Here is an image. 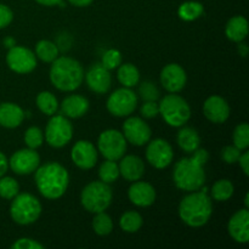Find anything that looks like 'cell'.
<instances>
[{"instance_id":"cell-1","label":"cell","mask_w":249,"mask_h":249,"mask_svg":"<svg viewBox=\"0 0 249 249\" xmlns=\"http://www.w3.org/2000/svg\"><path fill=\"white\" fill-rule=\"evenodd\" d=\"M209 158L208 151L198 147L191 157L178 160L173 170V180L175 186L181 191H197L206 182L204 165Z\"/></svg>"},{"instance_id":"cell-2","label":"cell","mask_w":249,"mask_h":249,"mask_svg":"<svg viewBox=\"0 0 249 249\" xmlns=\"http://www.w3.org/2000/svg\"><path fill=\"white\" fill-rule=\"evenodd\" d=\"M34 181L41 196L48 199H58L67 191L70 174L60 163L49 162L36 168Z\"/></svg>"},{"instance_id":"cell-3","label":"cell","mask_w":249,"mask_h":249,"mask_svg":"<svg viewBox=\"0 0 249 249\" xmlns=\"http://www.w3.org/2000/svg\"><path fill=\"white\" fill-rule=\"evenodd\" d=\"M207 192L208 190L206 187L202 191H192L180 202L178 213L180 219L190 228H201L211 219L213 204Z\"/></svg>"},{"instance_id":"cell-4","label":"cell","mask_w":249,"mask_h":249,"mask_svg":"<svg viewBox=\"0 0 249 249\" xmlns=\"http://www.w3.org/2000/svg\"><path fill=\"white\" fill-rule=\"evenodd\" d=\"M50 68V82L60 91H74L84 80V70L77 60L61 56L53 60Z\"/></svg>"},{"instance_id":"cell-5","label":"cell","mask_w":249,"mask_h":249,"mask_svg":"<svg viewBox=\"0 0 249 249\" xmlns=\"http://www.w3.org/2000/svg\"><path fill=\"white\" fill-rule=\"evenodd\" d=\"M160 114L165 123L174 128L185 125L191 118V108L186 100L175 92L163 97L160 104Z\"/></svg>"},{"instance_id":"cell-6","label":"cell","mask_w":249,"mask_h":249,"mask_svg":"<svg viewBox=\"0 0 249 249\" xmlns=\"http://www.w3.org/2000/svg\"><path fill=\"white\" fill-rule=\"evenodd\" d=\"M10 215L18 225H29L36 223L41 214V204L36 196L31 194H17L11 199Z\"/></svg>"},{"instance_id":"cell-7","label":"cell","mask_w":249,"mask_h":249,"mask_svg":"<svg viewBox=\"0 0 249 249\" xmlns=\"http://www.w3.org/2000/svg\"><path fill=\"white\" fill-rule=\"evenodd\" d=\"M112 190L104 181H92L88 184L80 194V203L89 213L105 212L112 202Z\"/></svg>"},{"instance_id":"cell-8","label":"cell","mask_w":249,"mask_h":249,"mask_svg":"<svg viewBox=\"0 0 249 249\" xmlns=\"http://www.w3.org/2000/svg\"><path fill=\"white\" fill-rule=\"evenodd\" d=\"M46 142L55 148H61L67 145L73 138V125L67 117L62 114H53L45 128Z\"/></svg>"},{"instance_id":"cell-9","label":"cell","mask_w":249,"mask_h":249,"mask_svg":"<svg viewBox=\"0 0 249 249\" xmlns=\"http://www.w3.org/2000/svg\"><path fill=\"white\" fill-rule=\"evenodd\" d=\"M99 152L106 160H119L126 151V140L123 133L116 129H107L102 131L97 140Z\"/></svg>"},{"instance_id":"cell-10","label":"cell","mask_w":249,"mask_h":249,"mask_svg":"<svg viewBox=\"0 0 249 249\" xmlns=\"http://www.w3.org/2000/svg\"><path fill=\"white\" fill-rule=\"evenodd\" d=\"M106 106L112 116L128 117L138 106V96L130 88H121L109 95Z\"/></svg>"},{"instance_id":"cell-11","label":"cell","mask_w":249,"mask_h":249,"mask_svg":"<svg viewBox=\"0 0 249 249\" xmlns=\"http://www.w3.org/2000/svg\"><path fill=\"white\" fill-rule=\"evenodd\" d=\"M6 63L10 70L18 74H27L36 70V56L29 49L23 46H12L6 55Z\"/></svg>"},{"instance_id":"cell-12","label":"cell","mask_w":249,"mask_h":249,"mask_svg":"<svg viewBox=\"0 0 249 249\" xmlns=\"http://www.w3.org/2000/svg\"><path fill=\"white\" fill-rule=\"evenodd\" d=\"M174 158L172 145L164 139H155L148 141L146 148V160L156 169H164Z\"/></svg>"},{"instance_id":"cell-13","label":"cell","mask_w":249,"mask_h":249,"mask_svg":"<svg viewBox=\"0 0 249 249\" xmlns=\"http://www.w3.org/2000/svg\"><path fill=\"white\" fill-rule=\"evenodd\" d=\"M123 135L126 142L134 146H143L151 140L150 125L140 117H130L123 124Z\"/></svg>"},{"instance_id":"cell-14","label":"cell","mask_w":249,"mask_h":249,"mask_svg":"<svg viewBox=\"0 0 249 249\" xmlns=\"http://www.w3.org/2000/svg\"><path fill=\"white\" fill-rule=\"evenodd\" d=\"M40 165V157L33 148H22L16 151L9 160V167L18 175H28L36 172Z\"/></svg>"},{"instance_id":"cell-15","label":"cell","mask_w":249,"mask_h":249,"mask_svg":"<svg viewBox=\"0 0 249 249\" xmlns=\"http://www.w3.org/2000/svg\"><path fill=\"white\" fill-rule=\"evenodd\" d=\"M160 83L168 92H179L185 88L187 75L184 68L178 63H169L160 71Z\"/></svg>"},{"instance_id":"cell-16","label":"cell","mask_w":249,"mask_h":249,"mask_svg":"<svg viewBox=\"0 0 249 249\" xmlns=\"http://www.w3.org/2000/svg\"><path fill=\"white\" fill-rule=\"evenodd\" d=\"M71 158L78 168L89 170L95 167L97 162V150L90 141L80 140L74 143L71 152Z\"/></svg>"},{"instance_id":"cell-17","label":"cell","mask_w":249,"mask_h":249,"mask_svg":"<svg viewBox=\"0 0 249 249\" xmlns=\"http://www.w3.org/2000/svg\"><path fill=\"white\" fill-rule=\"evenodd\" d=\"M85 82L91 91L96 94H106L112 85V75L101 63L91 66L85 74Z\"/></svg>"},{"instance_id":"cell-18","label":"cell","mask_w":249,"mask_h":249,"mask_svg":"<svg viewBox=\"0 0 249 249\" xmlns=\"http://www.w3.org/2000/svg\"><path fill=\"white\" fill-rule=\"evenodd\" d=\"M203 113L209 122L215 124L225 123L230 117V106L225 99L213 95L203 104Z\"/></svg>"},{"instance_id":"cell-19","label":"cell","mask_w":249,"mask_h":249,"mask_svg":"<svg viewBox=\"0 0 249 249\" xmlns=\"http://www.w3.org/2000/svg\"><path fill=\"white\" fill-rule=\"evenodd\" d=\"M228 231L233 241L238 243H247L249 241V211L240 209L230 218Z\"/></svg>"},{"instance_id":"cell-20","label":"cell","mask_w":249,"mask_h":249,"mask_svg":"<svg viewBox=\"0 0 249 249\" xmlns=\"http://www.w3.org/2000/svg\"><path fill=\"white\" fill-rule=\"evenodd\" d=\"M128 197L138 207H150L156 201V190L146 181H134L128 190Z\"/></svg>"},{"instance_id":"cell-21","label":"cell","mask_w":249,"mask_h":249,"mask_svg":"<svg viewBox=\"0 0 249 249\" xmlns=\"http://www.w3.org/2000/svg\"><path fill=\"white\" fill-rule=\"evenodd\" d=\"M119 160V174L128 181H138L145 174V164L138 156H123Z\"/></svg>"},{"instance_id":"cell-22","label":"cell","mask_w":249,"mask_h":249,"mask_svg":"<svg viewBox=\"0 0 249 249\" xmlns=\"http://www.w3.org/2000/svg\"><path fill=\"white\" fill-rule=\"evenodd\" d=\"M89 101L82 95H70L61 102L60 112L67 118H80L89 111Z\"/></svg>"},{"instance_id":"cell-23","label":"cell","mask_w":249,"mask_h":249,"mask_svg":"<svg viewBox=\"0 0 249 249\" xmlns=\"http://www.w3.org/2000/svg\"><path fill=\"white\" fill-rule=\"evenodd\" d=\"M24 119V111L16 104H0V125L7 129H15L21 125Z\"/></svg>"},{"instance_id":"cell-24","label":"cell","mask_w":249,"mask_h":249,"mask_svg":"<svg viewBox=\"0 0 249 249\" xmlns=\"http://www.w3.org/2000/svg\"><path fill=\"white\" fill-rule=\"evenodd\" d=\"M177 142L185 153H194L201 145V138H199L198 131L195 128L184 126L178 133Z\"/></svg>"},{"instance_id":"cell-25","label":"cell","mask_w":249,"mask_h":249,"mask_svg":"<svg viewBox=\"0 0 249 249\" xmlns=\"http://www.w3.org/2000/svg\"><path fill=\"white\" fill-rule=\"evenodd\" d=\"M225 34L228 39L240 43L243 41L248 36V21L243 16H233L226 23Z\"/></svg>"},{"instance_id":"cell-26","label":"cell","mask_w":249,"mask_h":249,"mask_svg":"<svg viewBox=\"0 0 249 249\" xmlns=\"http://www.w3.org/2000/svg\"><path fill=\"white\" fill-rule=\"evenodd\" d=\"M117 77L119 83L125 88H133L140 82V72L133 63H123L119 66Z\"/></svg>"},{"instance_id":"cell-27","label":"cell","mask_w":249,"mask_h":249,"mask_svg":"<svg viewBox=\"0 0 249 249\" xmlns=\"http://www.w3.org/2000/svg\"><path fill=\"white\" fill-rule=\"evenodd\" d=\"M203 5L198 1H185L178 9V16L185 22H191L203 15Z\"/></svg>"},{"instance_id":"cell-28","label":"cell","mask_w":249,"mask_h":249,"mask_svg":"<svg viewBox=\"0 0 249 249\" xmlns=\"http://www.w3.org/2000/svg\"><path fill=\"white\" fill-rule=\"evenodd\" d=\"M36 106L41 113L46 116H53L58 109V101L55 95L50 91L39 92L36 99Z\"/></svg>"},{"instance_id":"cell-29","label":"cell","mask_w":249,"mask_h":249,"mask_svg":"<svg viewBox=\"0 0 249 249\" xmlns=\"http://www.w3.org/2000/svg\"><path fill=\"white\" fill-rule=\"evenodd\" d=\"M36 56L43 62L51 63L58 57V48L55 43L50 40H40L36 45Z\"/></svg>"},{"instance_id":"cell-30","label":"cell","mask_w":249,"mask_h":249,"mask_svg":"<svg viewBox=\"0 0 249 249\" xmlns=\"http://www.w3.org/2000/svg\"><path fill=\"white\" fill-rule=\"evenodd\" d=\"M142 216H141L138 212L134 211L125 212V213L121 216V219H119V226H121V229L129 233L138 232L141 229V226H142Z\"/></svg>"},{"instance_id":"cell-31","label":"cell","mask_w":249,"mask_h":249,"mask_svg":"<svg viewBox=\"0 0 249 249\" xmlns=\"http://www.w3.org/2000/svg\"><path fill=\"white\" fill-rule=\"evenodd\" d=\"M235 187L233 184L228 179L218 180L212 187V198L218 202H225L232 197Z\"/></svg>"},{"instance_id":"cell-32","label":"cell","mask_w":249,"mask_h":249,"mask_svg":"<svg viewBox=\"0 0 249 249\" xmlns=\"http://www.w3.org/2000/svg\"><path fill=\"white\" fill-rule=\"evenodd\" d=\"M92 229L95 233L99 236H106L113 230V221L108 214L100 212V213H96V215L92 219Z\"/></svg>"},{"instance_id":"cell-33","label":"cell","mask_w":249,"mask_h":249,"mask_svg":"<svg viewBox=\"0 0 249 249\" xmlns=\"http://www.w3.org/2000/svg\"><path fill=\"white\" fill-rule=\"evenodd\" d=\"M119 175H121L119 174V167L116 160H106L100 165L99 177L101 181L106 182V184H112L118 179Z\"/></svg>"},{"instance_id":"cell-34","label":"cell","mask_w":249,"mask_h":249,"mask_svg":"<svg viewBox=\"0 0 249 249\" xmlns=\"http://www.w3.org/2000/svg\"><path fill=\"white\" fill-rule=\"evenodd\" d=\"M19 192V185L14 178H0V197L4 199H12Z\"/></svg>"},{"instance_id":"cell-35","label":"cell","mask_w":249,"mask_h":249,"mask_svg":"<svg viewBox=\"0 0 249 249\" xmlns=\"http://www.w3.org/2000/svg\"><path fill=\"white\" fill-rule=\"evenodd\" d=\"M233 145L241 151H246L249 146V125L241 123L233 130Z\"/></svg>"},{"instance_id":"cell-36","label":"cell","mask_w":249,"mask_h":249,"mask_svg":"<svg viewBox=\"0 0 249 249\" xmlns=\"http://www.w3.org/2000/svg\"><path fill=\"white\" fill-rule=\"evenodd\" d=\"M24 142L28 146V148L36 150L40 147L44 142V133L38 126H31L24 133Z\"/></svg>"},{"instance_id":"cell-37","label":"cell","mask_w":249,"mask_h":249,"mask_svg":"<svg viewBox=\"0 0 249 249\" xmlns=\"http://www.w3.org/2000/svg\"><path fill=\"white\" fill-rule=\"evenodd\" d=\"M139 94L143 101H157L160 99V90L155 83L145 80L139 87Z\"/></svg>"},{"instance_id":"cell-38","label":"cell","mask_w":249,"mask_h":249,"mask_svg":"<svg viewBox=\"0 0 249 249\" xmlns=\"http://www.w3.org/2000/svg\"><path fill=\"white\" fill-rule=\"evenodd\" d=\"M101 65L108 71L116 70L122 65V53L117 49H109L102 56Z\"/></svg>"},{"instance_id":"cell-39","label":"cell","mask_w":249,"mask_h":249,"mask_svg":"<svg viewBox=\"0 0 249 249\" xmlns=\"http://www.w3.org/2000/svg\"><path fill=\"white\" fill-rule=\"evenodd\" d=\"M241 156V150H238L235 145L233 146H225L221 150V160L226 164H235L238 162V158Z\"/></svg>"},{"instance_id":"cell-40","label":"cell","mask_w":249,"mask_h":249,"mask_svg":"<svg viewBox=\"0 0 249 249\" xmlns=\"http://www.w3.org/2000/svg\"><path fill=\"white\" fill-rule=\"evenodd\" d=\"M140 112L143 118H155L160 114V105L157 104V101H145Z\"/></svg>"},{"instance_id":"cell-41","label":"cell","mask_w":249,"mask_h":249,"mask_svg":"<svg viewBox=\"0 0 249 249\" xmlns=\"http://www.w3.org/2000/svg\"><path fill=\"white\" fill-rule=\"evenodd\" d=\"M11 249H44V246L32 238H19L11 246Z\"/></svg>"},{"instance_id":"cell-42","label":"cell","mask_w":249,"mask_h":249,"mask_svg":"<svg viewBox=\"0 0 249 249\" xmlns=\"http://www.w3.org/2000/svg\"><path fill=\"white\" fill-rule=\"evenodd\" d=\"M14 19V12L9 6L0 4V29L6 28Z\"/></svg>"},{"instance_id":"cell-43","label":"cell","mask_w":249,"mask_h":249,"mask_svg":"<svg viewBox=\"0 0 249 249\" xmlns=\"http://www.w3.org/2000/svg\"><path fill=\"white\" fill-rule=\"evenodd\" d=\"M238 163H240V167L241 169L243 170L246 177L249 175V152L246 151L245 153H241L240 158H238Z\"/></svg>"},{"instance_id":"cell-44","label":"cell","mask_w":249,"mask_h":249,"mask_svg":"<svg viewBox=\"0 0 249 249\" xmlns=\"http://www.w3.org/2000/svg\"><path fill=\"white\" fill-rule=\"evenodd\" d=\"M9 169V160L2 152H0V178L4 177Z\"/></svg>"},{"instance_id":"cell-45","label":"cell","mask_w":249,"mask_h":249,"mask_svg":"<svg viewBox=\"0 0 249 249\" xmlns=\"http://www.w3.org/2000/svg\"><path fill=\"white\" fill-rule=\"evenodd\" d=\"M72 5L78 7H85V6H89L94 0H68Z\"/></svg>"},{"instance_id":"cell-46","label":"cell","mask_w":249,"mask_h":249,"mask_svg":"<svg viewBox=\"0 0 249 249\" xmlns=\"http://www.w3.org/2000/svg\"><path fill=\"white\" fill-rule=\"evenodd\" d=\"M237 51L238 53H240L242 57H246V56L248 55V45L246 43H242V41H240L237 45Z\"/></svg>"},{"instance_id":"cell-47","label":"cell","mask_w":249,"mask_h":249,"mask_svg":"<svg viewBox=\"0 0 249 249\" xmlns=\"http://www.w3.org/2000/svg\"><path fill=\"white\" fill-rule=\"evenodd\" d=\"M38 4L44 5V6H55V5L60 4L62 0H36Z\"/></svg>"},{"instance_id":"cell-48","label":"cell","mask_w":249,"mask_h":249,"mask_svg":"<svg viewBox=\"0 0 249 249\" xmlns=\"http://www.w3.org/2000/svg\"><path fill=\"white\" fill-rule=\"evenodd\" d=\"M2 44H4L5 48L11 49L12 46L16 45V40H15V39L12 38V36H6V38H5L4 40H2Z\"/></svg>"},{"instance_id":"cell-49","label":"cell","mask_w":249,"mask_h":249,"mask_svg":"<svg viewBox=\"0 0 249 249\" xmlns=\"http://www.w3.org/2000/svg\"><path fill=\"white\" fill-rule=\"evenodd\" d=\"M245 204H246V208H249V194H246Z\"/></svg>"}]
</instances>
